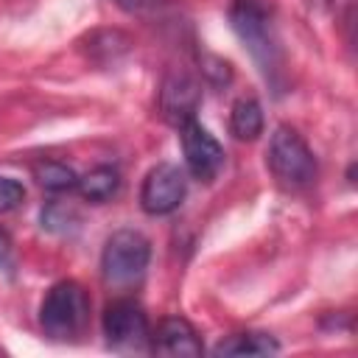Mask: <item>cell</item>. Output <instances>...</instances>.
Masks as SVG:
<instances>
[{
  "label": "cell",
  "instance_id": "1",
  "mask_svg": "<svg viewBox=\"0 0 358 358\" xmlns=\"http://www.w3.org/2000/svg\"><path fill=\"white\" fill-rule=\"evenodd\" d=\"M227 14H229L232 31L243 42V48L249 50L255 64L260 67L263 78L268 84L280 87L285 59H282V48H280L274 20H271V8L263 0H232Z\"/></svg>",
  "mask_w": 358,
  "mask_h": 358
},
{
  "label": "cell",
  "instance_id": "2",
  "mask_svg": "<svg viewBox=\"0 0 358 358\" xmlns=\"http://www.w3.org/2000/svg\"><path fill=\"white\" fill-rule=\"evenodd\" d=\"M90 322V296L76 280H59L42 299L39 324L53 341H70L81 336Z\"/></svg>",
  "mask_w": 358,
  "mask_h": 358
},
{
  "label": "cell",
  "instance_id": "3",
  "mask_svg": "<svg viewBox=\"0 0 358 358\" xmlns=\"http://www.w3.org/2000/svg\"><path fill=\"white\" fill-rule=\"evenodd\" d=\"M266 162L274 173V179L288 187V190H302L310 187L316 182V157L310 151V145L305 143V137L291 129V126H277L271 140H268V151H266Z\"/></svg>",
  "mask_w": 358,
  "mask_h": 358
},
{
  "label": "cell",
  "instance_id": "4",
  "mask_svg": "<svg viewBox=\"0 0 358 358\" xmlns=\"http://www.w3.org/2000/svg\"><path fill=\"white\" fill-rule=\"evenodd\" d=\"M151 260V243L137 229H117L106 238L101 255L103 282L112 288H129L143 280Z\"/></svg>",
  "mask_w": 358,
  "mask_h": 358
},
{
  "label": "cell",
  "instance_id": "5",
  "mask_svg": "<svg viewBox=\"0 0 358 358\" xmlns=\"http://www.w3.org/2000/svg\"><path fill=\"white\" fill-rule=\"evenodd\" d=\"M103 336L112 350L120 352H140L151 344L148 316L140 302L131 296H117L103 310Z\"/></svg>",
  "mask_w": 358,
  "mask_h": 358
},
{
  "label": "cell",
  "instance_id": "6",
  "mask_svg": "<svg viewBox=\"0 0 358 358\" xmlns=\"http://www.w3.org/2000/svg\"><path fill=\"white\" fill-rule=\"evenodd\" d=\"M185 193H187L185 171L179 165L159 162L145 173L140 185V207L148 215H168L182 204Z\"/></svg>",
  "mask_w": 358,
  "mask_h": 358
},
{
  "label": "cell",
  "instance_id": "7",
  "mask_svg": "<svg viewBox=\"0 0 358 358\" xmlns=\"http://www.w3.org/2000/svg\"><path fill=\"white\" fill-rule=\"evenodd\" d=\"M179 140H182V154H185L187 171L199 182H213L224 168L221 143L201 123H196V117L179 126Z\"/></svg>",
  "mask_w": 358,
  "mask_h": 358
},
{
  "label": "cell",
  "instance_id": "8",
  "mask_svg": "<svg viewBox=\"0 0 358 358\" xmlns=\"http://www.w3.org/2000/svg\"><path fill=\"white\" fill-rule=\"evenodd\" d=\"M201 103V87L187 70H168L159 84V115L171 126H182L196 117Z\"/></svg>",
  "mask_w": 358,
  "mask_h": 358
},
{
  "label": "cell",
  "instance_id": "9",
  "mask_svg": "<svg viewBox=\"0 0 358 358\" xmlns=\"http://www.w3.org/2000/svg\"><path fill=\"white\" fill-rule=\"evenodd\" d=\"M148 350L157 352V355H171V358H196V355L204 352V344H201L196 327L187 319L168 316L151 333Z\"/></svg>",
  "mask_w": 358,
  "mask_h": 358
},
{
  "label": "cell",
  "instance_id": "10",
  "mask_svg": "<svg viewBox=\"0 0 358 358\" xmlns=\"http://www.w3.org/2000/svg\"><path fill=\"white\" fill-rule=\"evenodd\" d=\"M263 106L257 98L252 95H243L232 103V112H229V131L235 140H257L263 134Z\"/></svg>",
  "mask_w": 358,
  "mask_h": 358
},
{
  "label": "cell",
  "instance_id": "11",
  "mask_svg": "<svg viewBox=\"0 0 358 358\" xmlns=\"http://www.w3.org/2000/svg\"><path fill=\"white\" fill-rule=\"evenodd\" d=\"M129 48H131V39H129L123 31H117V28L92 31V34L87 36V45H84L87 56H90L92 62H101V64L120 59L123 53H129Z\"/></svg>",
  "mask_w": 358,
  "mask_h": 358
},
{
  "label": "cell",
  "instance_id": "12",
  "mask_svg": "<svg viewBox=\"0 0 358 358\" xmlns=\"http://www.w3.org/2000/svg\"><path fill=\"white\" fill-rule=\"evenodd\" d=\"M215 355H274L280 344L268 333H235L215 344Z\"/></svg>",
  "mask_w": 358,
  "mask_h": 358
},
{
  "label": "cell",
  "instance_id": "13",
  "mask_svg": "<svg viewBox=\"0 0 358 358\" xmlns=\"http://www.w3.org/2000/svg\"><path fill=\"white\" fill-rule=\"evenodd\" d=\"M117 187H120V173H117L115 168H109V165L92 168L90 173L78 176V185H76V190H78L87 201H95V204L109 201V199L117 193Z\"/></svg>",
  "mask_w": 358,
  "mask_h": 358
},
{
  "label": "cell",
  "instance_id": "14",
  "mask_svg": "<svg viewBox=\"0 0 358 358\" xmlns=\"http://www.w3.org/2000/svg\"><path fill=\"white\" fill-rule=\"evenodd\" d=\"M34 179L45 190H53V193L76 190V185H78V173L67 162H59V159H42V162H36L34 165Z\"/></svg>",
  "mask_w": 358,
  "mask_h": 358
},
{
  "label": "cell",
  "instance_id": "15",
  "mask_svg": "<svg viewBox=\"0 0 358 358\" xmlns=\"http://www.w3.org/2000/svg\"><path fill=\"white\" fill-rule=\"evenodd\" d=\"M22 201H25V187L17 179L0 173V213H11Z\"/></svg>",
  "mask_w": 358,
  "mask_h": 358
},
{
  "label": "cell",
  "instance_id": "16",
  "mask_svg": "<svg viewBox=\"0 0 358 358\" xmlns=\"http://www.w3.org/2000/svg\"><path fill=\"white\" fill-rule=\"evenodd\" d=\"M115 6H120L123 11L129 14H137V17H154V14H162L165 8H171L173 0H112Z\"/></svg>",
  "mask_w": 358,
  "mask_h": 358
},
{
  "label": "cell",
  "instance_id": "17",
  "mask_svg": "<svg viewBox=\"0 0 358 358\" xmlns=\"http://www.w3.org/2000/svg\"><path fill=\"white\" fill-rule=\"evenodd\" d=\"M11 260V238L0 229V266H8Z\"/></svg>",
  "mask_w": 358,
  "mask_h": 358
},
{
  "label": "cell",
  "instance_id": "18",
  "mask_svg": "<svg viewBox=\"0 0 358 358\" xmlns=\"http://www.w3.org/2000/svg\"><path fill=\"white\" fill-rule=\"evenodd\" d=\"M308 3H310V6H319V8H324L330 0H308Z\"/></svg>",
  "mask_w": 358,
  "mask_h": 358
}]
</instances>
